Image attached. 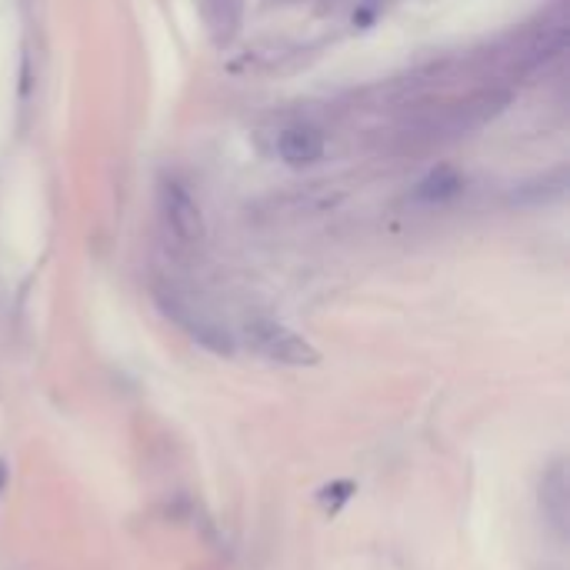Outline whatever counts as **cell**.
Wrapping results in <instances>:
<instances>
[{"label": "cell", "instance_id": "1", "mask_svg": "<svg viewBox=\"0 0 570 570\" xmlns=\"http://www.w3.org/2000/svg\"><path fill=\"white\" fill-rule=\"evenodd\" d=\"M247 334L254 341V347L277 361V364H287V367H314L321 364V354L314 344H307L301 334H294L291 327L277 324V321H267V317H257L247 324Z\"/></svg>", "mask_w": 570, "mask_h": 570}, {"label": "cell", "instance_id": "2", "mask_svg": "<svg viewBox=\"0 0 570 570\" xmlns=\"http://www.w3.org/2000/svg\"><path fill=\"white\" fill-rule=\"evenodd\" d=\"M160 204H164V217H167L170 230L184 244H197L200 234H204V220H200V207L194 204V197L180 184H164Z\"/></svg>", "mask_w": 570, "mask_h": 570}, {"label": "cell", "instance_id": "6", "mask_svg": "<svg viewBox=\"0 0 570 570\" xmlns=\"http://www.w3.org/2000/svg\"><path fill=\"white\" fill-rule=\"evenodd\" d=\"M3 484H7V468H3V461H0V494H3Z\"/></svg>", "mask_w": 570, "mask_h": 570}, {"label": "cell", "instance_id": "4", "mask_svg": "<svg viewBox=\"0 0 570 570\" xmlns=\"http://www.w3.org/2000/svg\"><path fill=\"white\" fill-rule=\"evenodd\" d=\"M541 511L554 524V531L564 538L568 531V474L564 464H554L541 481Z\"/></svg>", "mask_w": 570, "mask_h": 570}, {"label": "cell", "instance_id": "3", "mask_svg": "<svg viewBox=\"0 0 570 570\" xmlns=\"http://www.w3.org/2000/svg\"><path fill=\"white\" fill-rule=\"evenodd\" d=\"M277 150L291 167H307V164H317L324 157V137H321V130L297 124V127H287L281 134Z\"/></svg>", "mask_w": 570, "mask_h": 570}, {"label": "cell", "instance_id": "5", "mask_svg": "<svg viewBox=\"0 0 570 570\" xmlns=\"http://www.w3.org/2000/svg\"><path fill=\"white\" fill-rule=\"evenodd\" d=\"M357 494V488H354V481H334V484H327V488H321V494H317V501H321V508L334 518L351 498Z\"/></svg>", "mask_w": 570, "mask_h": 570}]
</instances>
